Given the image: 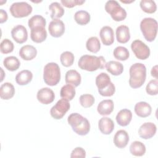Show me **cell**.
Instances as JSON below:
<instances>
[{
    "label": "cell",
    "instance_id": "1",
    "mask_svg": "<svg viewBox=\"0 0 158 158\" xmlns=\"http://www.w3.org/2000/svg\"><path fill=\"white\" fill-rule=\"evenodd\" d=\"M106 62L102 56H95L91 55L82 56L78 62V67L82 69L89 72L96 71L99 69H103L106 67Z\"/></svg>",
    "mask_w": 158,
    "mask_h": 158
},
{
    "label": "cell",
    "instance_id": "2",
    "mask_svg": "<svg viewBox=\"0 0 158 158\" xmlns=\"http://www.w3.org/2000/svg\"><path fill=\"white\" fill-rule=\"evenodd\" d=\"M129 85L132 88H138L145 82L146 78V68L143 64L135 63L129 70Z\"/></svg>",
    "mask_w": 158,
    "mask_h": 158
},
{
    "label": "cell",
    "instance_id": "3",
    "mask_svg": "<svg viewBox=\"0 0 158 158\" xmlns=\"http://www.w3.org/2000/svg\"><path fill=\"white\" fill-rule=\"evenodd\" d=\"M69 124L77 134L84 136L90 130V124L87 118L78 113L71 114L67 118Z\"/></svg>",
    "mask_w": 158,
    "mask_h": 158
},
{
    "label": "cell",
    "instance_id": "4",
    "mask_svg": "<svg viewBox=\"0 0 158 158\" xmlns=\"http://www.w3.org/2000/svg\"><path fill=\"white\" fill-rule=\"evenodd\" d=\"M43 80L49 86H55L60 80V70L57 64L49 62L47 64L43 70Z\"/></svg>",
    "mask_w": 158,
    "mask_h": 158
},
{
    "label": "cell",
    "instance_id": "5",
    "mask_svg": "<svg viewBox=\"0 0 158 158\" xmlns=\"http://www.w3.org/2000/svg\"><path fill=\"white\" fill-rule=\"evenodd\" d=\"M96 85L99 93L102 96H112L115 91V87L106 73H101L96 77Z\"/></svg>",
    "mask_w": 158,
    "mask_h": 158
},
{
    "label": "cell",
    "instance_id": "6",
    "mask_svg": "<svg viewBox=\"0 0 158 158\" xmlns=\"http://www.w3.org/2000/svg\"><path fill=\"white\" fill-rule=\"evenodd\" d=\"M140 29L146 40L152 42L157 35V22L153 18H144L141 21Z\"/></svg>",
    "mask_w": 158,
    "mask_h": 158
},
{
    "label": "cell",
    "instance_id": "7",
    "mask_svg": "<svg viewBox=\"0 0 158 158\" xmlns=\"http://www.w3.org/2000/svg\"><path fill=\"white\" fill-rule=\"evenodd\" d=\"M105 10L110 15L112 19L116 22L122 21L127 17L126 10L116 1H107L105 4Z\"/></svg>",
    "mask_w": 158,
    "mask_h": 158
},
{
    "label": "cell",
    "instance_id": "8",
    "mask_svg": "<svg viewBox=\"0 0 158 158\" xmlns=\"http://www.w3.org/2000/svg\"><path fill=\"white\" fill-rule=\"evenodd\" d=\"M32 7L26 2H17L10 7L11 15L15 18H22L28 16L32 12Z\"/></svg>",
    "mask_w": 158,
    "mask_h": 158
},
{
    "label": "cell",
    "instance_id": "9",
    "mask_svg": "<svg viewBox=\"0 0 158 158\" xmlns=\"http://www.w3.org/2000/svg\"><path fill=\"white\" fill-rule=\"evenodd\" d=\"M70 104L69 101L61 99L59 100L56 104L52 107L50 110V114L52 117L56 120L62 118L66 112L70 109Z\"/></svg>",
    "mask_w": 158,
    "mask_h": 158
},
{
    "label": "cell",
    "instance_id": "10",
    "mask_svg": "<svg viewBox=\"0 0 158 158\" xmlns=\"http://www.w3.org/2000/svg\"><path fill=\"white\" fill-rule=\"evenodd\" d=\"M131 48L135 56L141 60H145L150 56L149 47L142 41L136 40L131 43Z\"/></svg>",
    "mask_w": 158,
    "mask_h": 158
},
{
    "label": "cell",
    "instance_id": "11",
    "mask_svg": "<svg viewBox=\"0 0 158 158\" xmlns=\"http://www.w3.org/2000/svg\"><path fill=\"white\" fill-rule=\"evenodd\" d=\"M48 30L49 34L54 37L59 38L63 35L65 32V25L59 19H53L49 24Z\"/></svg>",
    "mask_w": 158,
    "mask_h": 158
},
{
    "label": "cell",
    "instance_id": "12",
    "mask_svg": "<svg viewBox=\"0 0 158 158\" xmlns=\"http://www.w3.org/2000/svg\"><path fill=\"white\" fill-rule=\"evenodd\" d=\"M157 130L156 125L152 122H146L141 125L138 130L139 136L144 139L153 137Z\"/></svg>",
    "mask_w": 158,
    "mask_h": 158
},
{
    "label": "cell",
    "instance_id": "13",
    "mask_svg": "<svg viewBox=\"0 0 158 158\" xmlns=\"http://www.w3.org/2000/svg\"><path fill=\"white\" fill-rule=\"evenodd\" d=\"M11 35L12 38L19 44L26 42L28 38L27 28L22 25H18L14 27L11 30Z\"/></svg>",
    "mask_w": 158,
    "mask_h": 158
},
{
    "label": "cell",
    "instance_id": "14",
    "mask_svg": "<svg viewBox=\"0 0 158 158\" xmlns=\"http://www.w3.org/2000/svg\"><path fill=\"white\" fill-rule=\"evenodd\" d=\"M38 101L43 104H49L52 102L55 98L53 91L47 87L40 89L36 94Z\"/></svg>",
    "mask_w": 158,
    "mask_h": 158
},
{
    "label": "cell",
    "instance_id": "15",
    "mask_svg": "<svg viewBox=\"0 0 158 158\" xmlns=\"http://www.w3.org/2000/svg\"><path fill=\"white\" fill-rule=\"evenodd\" d=\"M99 36L102 43L105 46H110L114 42V33L109 26L103 27L99 32Z\"/></svg>",
    "mask_w": 158,
    "mask_h": 158
},
{
    "label": "cell",
    "instance_id": "16",
    "mask_svg": "<svg viewBox=\"0 0 158 158\" xmlns=\"http://www.w3.org/2000/svg\"><path fill=\"white\" fill-rule=\"evenodd\" d=\"M30 37L31 40L36 43L43 42L47 38V31L44 27H36L31 29Z\"/></svg>",
    "mask_w": 158,
    "mask_h": 158
},
{
    "label": "cell",
    "instance_id": "17",
    "mask_svg": "<svg viewBox=\"0 0 158 158\" xmlns=\"http://www.w3.org/2000/svg\"><path fill=\"white\" fill-rule=\"evenodd\" d=\"M129 141L128 133L124 130H120L116 132L114 137V143L118 148H123L127 146Z\"/></svg>",
    "mask_w": 158,
    "mask_h": 158
},
{
    "label": "cell",
    "instance_id": "18",
    "mask_svg": "<svg viewBox=\"0 0 158 158\" xmlns=\"http://www.w3.org/2000/svg\"><path fill=\"white\" fill-rule=\"evenodd\" d=\"M135 112L136 114L142 118L149 116L152 112V108L150 104L146 102H139L135 106Z\"/></svg>",
    "mask_w": 158,
    "mask_h": 158
},
{
    "label": "cell",
    "instance_id": "19",
    "mask_svg": "<svg viewBox=\"0 0 158 158\" xmlns=\"http://www.w3.org/2000/svg\"><path fill=\"white\" fill-rule=\"evenodd\" d=\"M132 113L130 110L127 109L120 110L116 116V121L117 123L122 127L127 126L130 123Z\"/></svg>",
    "mask_w": 158,
    "mask_h": 158
},
{
    "label": "cell",
    "instance_id": "20",
    "mask_svg": "<svg viewBox=\"0 0 158 158\" xmlns=\"http://www.w3.org/2000/svg\"><path fill=\"white\" fill-rule=\"evenodd\" d=\"M98 127L102 133L104 135H109L114 130V123L110 118L102 117L99 120Z\"/></svg>",
    "mask_w": 158,
    "mask_h": 158
},
{
    "label": "cell",
    "instance_id": "21",
    "mask_svg": "<svg viewBox=\"0 0 158 158\" xmlns=\"http://www.w3.org/2000/svg\"><path fill=\"white\" fill-rule=\"evenodd\" d=\"M114 108V104L113 101L111 99H105L99 103L97 110L101 115H107L112 112Z\"/></svg>",
    "mask_w": 158,
    "mask_h": 158
},
{
    "label": "cell",
    "instance_id": "22",
    "mask_svg": "<svg viewBox=\"0 0 158 158\" xmlns=\"http://www.w3.org/2000/svg\"><path fill=\"white\" fill-rule=\"evenodd\" d=\"M37 54L36 49L31 45H25L22 46L19 51V56L25 60L33 59Z\"/></svg>",
    "mask_w": 158,
    "mask_h": 158
},
{
    "label": "cell",
    "instance_id": "23",
    "mask_svg": "<svg viewBox=\"0 0 158 158\" xmlns=\"http://www.w3.org/2000/svg\"><path fill=\"white\" fill-rule=\"evenodd\" d=\"M116 38L120 43H126L130 39L129 28L126 25H120L116 29Z\"/></svg>",
    "mask_w": 158,
    "mask_h": 158
},
{
    "label": "cell",
    "instance_id": "24",
    "mask_svg": "<svg viewBox=\"0 0 158 158\" xmlns=\"http://www.w3.org/2000/svg\"><path fill=\"white\" fill-rule=\"evenodd\" d=\"M65 79L66 83L72 85L74 87L80 85L81 80L80 74L75 70H68L65 73Z\"/></svg>",
    "mask_w": 158,
    "mask_h": 158
},
{
    "label": "cell",
    "instance_id": "25",
    "mask_svg": "<svg viewBox=\"0 0 158 158\" xmlns=\"http://www.w3.org/2000/svg\"><path fill=\"white\" fill-rule=\"evenodd\" d=\"M15 94V88L10 83H4L0 87V97L2 99L8 100L11 99Z\"/></svg>",
    "mask_w": 158,
    "mask_h": 158
},
{
    "label": "cell",
    "instance_id": "26",
    "mask_svg": "<svg viewBox=\"0 0 158 158\" xmlns=\"http://www.w3.org/2000/svg\"><path fill=\"white\" fill-rule=\"evenodd\" d=\"M33 78V73L28 70H23L19 72L15 76V81L19 85L28 84Z\"/></svg>",
    "mask_w": 158,
    "mask_h": 158
},
{
    "label": "cell",
    "instance_id": "27",
    "mask_svg": "<svg viewBox=\"0 0 158 158\" xmlns=\"http://www.w3.org/2000/svg\"><path fill=\"white\" fill-rule=\"evenodd\" d=\"M106 68L110 73L115 76L120 75L123 71V66L122 64L114 60H110L107 62Z\"/></svg>",
    "mask_w": 158,
    "mask_h": 158
},
{
    "label": "cell",
    "instance_id": "28",
    "mask_svg": "<svg viewBox=\"0 0 158 158\" xmlns=\"http://www.w3.org/2000/svg\"><path fill=\"white\" fill-rule=\"evenodd\" d=\"M130 151L135 156H142L146 152V147L142 142L135 141L130 144Z\"/></svg>",
    "mask_w": 158,
    "mask_h": 158
},
{
    "label": "cell",
    "instance_id": "29",
    "mask_svg": "<svg viewBox=\"0 0 158 158\" xmlns=\"http://www.w3.org/2000/svg\"><path fill=\"white\" fill-rule=\"evenodd\" d=\"M3 64L6 69L13 72L17 70L20 67V62L17 57L15 56H9L4 59Z\"/></svg>",
    "mask_w": 158,
    "mask_h": 158
},
{
    "label": "cell",
    "instance_id": "30",
    "mask_svg": "<svg viewBox=\"0 0 158 158\" xmlns=\"http://www.w3.org/2000/svg\"><path fill=\"white\" fill-rule=\"evenodd\" d=\"M75 89L73 85L67 84L63 86L60 91V97L67 101H71L75 96Z\"/></svg>",
    "mask_w": 158,
    "mask_h": 158
},
{
    "label": "cell",
    "instance_id": "31",
    "mask_svg": "<svg viewBox=\"0 0 158 158\" xmlns=\"http://www.w3.org/2000/svg\"><path fill=\"white\" fill-rule=\"evenodd\" d=\"M49 9L52 12L51 17L52 19H57L60 18L64 14V8L57 2H52L49 6Z\"/></svg>",
    "mask_w": 158,
    "mask_h": 158
},
{
    "label": "cell",
    "instance_id": "32",
    "mask_svg": "<svg viewBox=\"0 0 158 158\" xmlns=\"http://www.w3.org/2000/svg\"><path fill=\"white\" fill-rule=\"evenodd\" d=\"M74 19L78 24L85 25L90 21V15L86 10H78L75 13Z\"/></svg>",
    "mask_w": 158,
    "mask_h": 158
},
{
    "label": "cell",
    "instance_id": "33",
    "mask_svg": "<svg viewBox=\"0 0 158 158\" xmlns=\"http://www.w3.org/2000/svg\"><path fill=\"white\" fill-rule=\"evenodd\" d=\"M86 49L93 53L98 52L101 48V44L99 39L96 36H92L88 39L86 43Z\"/></svg>",
    "mask_w": 158,
    "mask_h": 158
},
{
    "label": "cell",
    "instance_id": "34",
    "mask_svg": "<svg viewBox=\"0 0 158 158\" xmlns=\"http://www.w3.org/2000/svg\"><path fill=\"white\" fill-rule=\"evenodd\" d=\"M139 4L141 9L148 14L154 13L157 10V6L154 1L141 0Z\"/></svg>",
    "mask_w": 158,
    "mask_h": 158
},
{
    "label": "cell",
    "instance_id": "35",
    "mask_svg": "<svg viewBox=\"0 0 158 158\" xmlns=\"http://www.w3.org/2000/svg\"><path fill=\"white\" fill-rule=\"evenodd\" d=\"M46 24V19L41 15H35L31 17L28 22V27L30 29H32L36 27H45Z\"/></svg>",
    "mask_w": 158,
    "mask_h": 158
},
{
    "label": "cell",
    "instance_id": "36",
    "mask_svg": "<svg viewBox=\"0 0 158 158\" xmlns=\"http://www.w3.org/2000/svg\"><path fill=\"white\" fill-rule=\"evenodd\" d=\"M114 56L119 60H126L130 56L128 50L123 46H118L114 50Z\"/></svg>",
    "mask_w": 158,
    "mask_h": 158
},
{
    "label": "cell",
    "instance_id": "37",
    "mask_svg": "<svg viewBox=\"0 0 158 158\" xmlns=\"http://www.w3.org/2000/svg\"><path fill=\"white\" fill-rule=\"evenodd\" d=\"M74 55L70 51H65L62 52L60 56V62L63 66L68 67L73 64L74 62Z\"/></svg>",
    "mask_w": 158,
    "mask_h": 158
},
{
    "label": "cell",
    "instance_id": "38",
    "mask_svg": "<svg viewBox=\"0 0 158 158\" xmlns=\"http://www.w3.org/2000/svg\"><path fill=\"white\" fill-rule=\"evenodd\" d=\"M94 96L89 94H84L80 97V103L85 108L91 107L94 103Z\"/></svg>",
    "mask_w": 158,
    "mask_h": 158
},
{
    "label": "cell",
    "instance_id": "39",
    "mask_svg": "<svg viewBox=\"0 0 158 158\" xmlns=\"http://www.w3.org/2000/svg\"><path fill=\"white\" fill-rule=\"evenodd\" d=\"M14 46L13 43L9 39H4L0 44V50L2 54H9L14 50Z\"/></svg>",
    "mask_w": 158,
    "mask_h": 158
},
{
    "label": "cell",
    "instance_id": "40",
    "mask_svg": "<svg viewBox=\"0 0 158 158\" xmlns=\"http://www.w3.org/2000/svg\"><path fill=\"white\" fill-rule=\"evenodd\" d=\"M146 93L149 95H157L158 93V81L157 80H151L146 87Z\"/></svg>",
    "mask_w": 158,
    "mask_h": 158
},
{
    "label": "cell",
    "instance_id": "41",
    "mask_svg": "<svg viewBox=\"0 0 158 158\" xmlns=\"http://www.w3.org/2000/svg\"><path fill=\"white\" fill-rule=\"evenodd\" d=\"M85 1L80 0H61L60 2L63 6L67 8H72L76 6L83 4Z\"/></svg>",
    "mask_w": 158,
    "mask_h": 158
},
{
    "label": "cell",
    "instance_id": "42",
    "mask_svg": "<svg viewBox=\"0 0 158 158\" xmlns=\"http://www.w3.org/2000/svg\"><path fill=\"white\" fill-rule=\"evenodd\" d=\"M86 157V152L81 147L75 148L72 152L70 157H83L85 158Z\"/></svg>",
    "mask_w": 158,
    "mask_h": 158
},
{
    "label": "cell",
    "instance_id": "43",
    "mask_svg": "<svg viewBox=\"0 0 158 158\" xmlns=\"http://www.w3.org/2000/svg\"><path fill=\"white\" fill-rule=\"evenodd\" d=\"M8 16L7 12L3 9H0V23H3L7 20Z\"/></svg>",
    "mask_w": 158,
    "mask_h": 158
},
{
    "label": "cell",
    "instance_id": "44",
    "mask_svg": "<svg viewBox=\"0 0 158 158\" xmlns=\"http://www.w3.org/2000/svg\"><path fill=\"white\" fill-rule=\"evenodd\" d=\"M157 65H155L154 67H153L152 68L151 72V75L153 77L156 78V79L157 78Z\"/></svg>",
    "mask_w": 158,
    "mask_h": 158
},
{
    "label": "cell",
    "instance_id": "45",
    "mask_svg": "<svg viewBox=\"0 0 158 158\" xmlns=\"http://www.w3.org/2000/svg\"><path fill=\"white\" fill-rule=\"evenodd\" d=\"M122 2H123V3H131L132 2H134V1H121Z\"/></svg>",
    "mask_w": 158,
    "mask_h": 158
}]
</instances>
